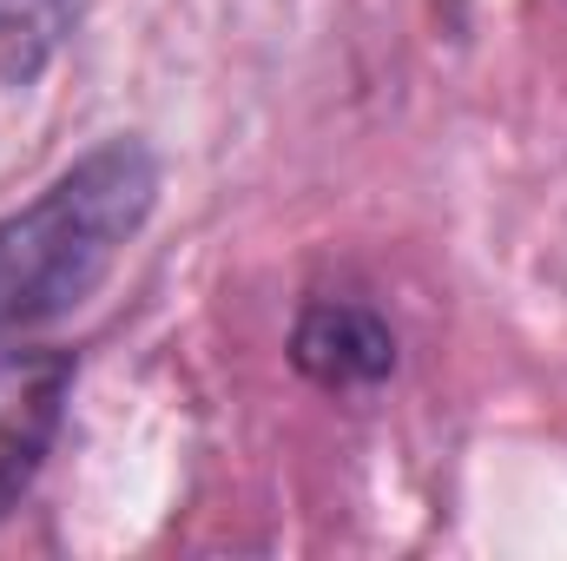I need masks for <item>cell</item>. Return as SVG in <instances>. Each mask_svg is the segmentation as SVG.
<instances>
[{
	"label": "cell",
	"mask_w": 567,
	"mask_h": 561,
	"mask_svg": "<svg viewBox=\"0 0 567 561\" xmlns=\"http://www.w3.org/2000/svg\"><path fill=\"white\" fill-rule=\"evenodd\" d=\"M158 192L152 152L113 140L0 225V337L73 310L126 252Z\"/></svg>",
	"instance_id": "1"
},
{
	"label": "cell",
	"mask_w": 567,
	"mask_h": 561,
	"mask_svg": "<svg viewBox=\"0 0 567 561\" xmlns=\"http://www.w3.org/2000/svg\"><path fill=\"white\" fill-rule=\"evenodd\" d=\"M73 390V364L60 350H13L0 357V516L33 482L40 456L60 436V410Z\"/></svg>",
	"instance_id": "2"
},
{
	"label": "cell",
	"mask_w": 567,
	"mask_h": 561,
	"mask_svg": "<svg viewBox=\"0 0 567 561\" xmlns=\"http://www.w3.org/2000/svg\"><path fill=\"white\" fill-rule=\"evenodd\" d=\"M290 350H297V370L303 377H317L323 390H363V384H383L390 377V364H396V337H390V324L377 317V310H363V304H310L303 317H297V337H290Z\"/></svg>",
	"instance_id": "3"
}]
</instances>
